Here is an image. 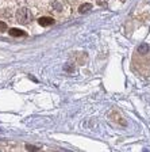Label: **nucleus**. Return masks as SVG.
<instances>
[{
	"label": "nucleus",
	"instance_id": "nucleus-1",
	"mask_svg": "<svg viewBox=\"0 0 150 152\" xmlns=\"http://www.w3.org/2000/svg\"><path fill=\"white\" fill-rule=\"evenodd\" d=\"M16 20L22 25H28L33 20V14L28 8H19L16 12Z\"/></svg>",
	"mask_w": 150,
	"mask_h": 152
},
{
	"label": "nucleus",
	"instance_id": "nucleus-2",
	"mask_svg": "<svg viewBox=\"0 0 150 152\" xmlns=\"http://www.w3.org/2000/svg\"><path fill=\"white\" fill-rule=\"evenodd\" d=\"M109 118L111 120H114L115 122H118V124H120V125H123V126H126L127 125V122H126V120L120 115V113H118L116 110H112V113L109 114Z\"/></svg>",
	"mask_w": 150,
	"mask_h": 152
},
{
	"label": "nucleus",
	"instance_id": "nucleus-3",
	"mask_svg": "<svg viewBox=\"0 0 150 152\" xmlns=\"http://www.w3.org/2000/svg\"><path fill=\"white\" fill-rule=\"evenodd\" d=\"M38 23L43 27H47V26H51L54 23V19L50 18V16H42V18L38 19Z\"/></svg>",
	"mask_w": 150,
	"mask_h": 152
},
{
	"label": "nucleus",
	"instance_id": "nucleus-4",
	"mask_svg": "<svg viewBox=\"0 0 150 152\" xmlns=\"http://www.w3.org/2000/svg\"><path fill=\"white\" fill-rule=\"evenodd\" d=\"M51 8L57 12H62L64 11V0H53L51 1Z\"/></svg>",
	"mask_w": 150,
	"mask_h": 152
},
{
	"label": "nucleus",
	"instance_id": "nucleus-5",
	"mask_svg": "<svg viewBox=\"0 0 150 152\" xmlns=\"http://www.w3.org/2000/svg\"><path fill=\"white\" fill-rule=\"evenodd\" d=\"M9 34L12 35V37H26V31L20 30V28H16V27H12L9 28Z\"/></svg>",
	"mask_w": 150,
	"mask_h": 152
},
{
	"label": "nucleus",
	"instance_id": "nucleus-6",
	"mask_svg": "<svg viewBox=\"0 0 150 152\" xmlns=\"http://www.w3.org/2000/svg\"><path fill=\"white\" fill-rule=\"evenodd\" d=\"M91 10H92V4L91 3H84V4H81V6L78 7V12L85 14V12H88V11H91Z\"/></svg>",
	"mask_w": 150,
	"mask_h": 152
},
{
	"label": "nucleus",
	"instance_id": "nucleus-7",
	"mask_svg": "<svg viewBox=\"0 0 150 152\" xmlns=\"http://www.w3.org/2000/svg\"><path fill=\"white\" fill-rule=\"evenodd\" d=\"M149 50H150V48H149V45H146V44L139 45V46H138V49H137V52H138V53H141V56H142V54L149 53Z\"/></svg>",
	"mask_w": 150,
	"mask_h": 152
},
{
	"label": "nucleus",
	"instance_id": "nucleus-8",
	"mask_svg": "<svg viewBox=\"0 0 150 152\" xmlns=\"http://www.w3.org/2000/svg\"><path fill=\"white\" fill-rule=\"evenodd\" d=\"M26 149H27V151H39V147H35V145H30V144H27V145H26Z\"/></svg>",
	"mask_w": 150,
	"mask_h": 152
},
{
	"label": "nucleus",
	"instance_id": "nucleus-9",
	"mask_svg": "<svg viewBox=\"0 0 150 152\" xmlns=\"http://www.w3.org/2000/svg\"><path fill=\"white\" fill-rule=\"evenodd\" d=\"M64 68H65V71H68V72H73V71L76 69V68H73V65H70V64H66Z\"/></svg>",
	"mask_w": 150,
	"mask_h": 152
},
{
	"label": "nucleus",
	"instance_id": "nucleus-10",
	"mask_svg": "<svg viewBox=\"0 0 150 152\" xmlns=\"http://www.w3.org/2000/svg\"><path fill=\"white\" fill-rule=\"evenodd\" d=\"M6 30H7V23L0 20V31H6Z\"/></svg>",
	"mask_w": 150,
	"mask_h": 152
}]
</instances>
